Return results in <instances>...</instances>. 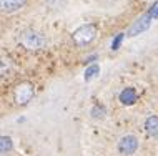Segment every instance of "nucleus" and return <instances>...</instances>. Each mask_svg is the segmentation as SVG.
<instances>
[{"label": "nucleus", "mask_w": 158, "mask_h": 156, "mask_svg": "<svg viewBox=\"0 0 158 156\" xmlns=\"http://www.w3.org/2000/svg\"><path fill=\"white\" fill-rule=\"evenodd\" d=\"M19 42L27 50H40L47 45V38L38 30H33V28L23 30L19 37Z\"/></svg>", "instance_id": "f257e3e1"}, {"label": "nucleus", "mask_w": 158, "mask_h": 156, "mask_svg": "<svg viewBox=\"0 0 158 156\" xmlns=\"http://www.w3.org/2000/svg\"><path fill=\"white\" fill-rule=\"evenodd\" d=\"M97 25L95 23H85L82 27H78L72 33V40L77 47H85V45L92 43L97 37Z\"/></svg>", "instance_id": "f03ea898"}, {"label": "nucleus", "mask_w": 158, "mask_h": 156, "mask_svg": "<svg viewBox=\"0 0 158 156\" xmlns=\"http://www.w3.org/2000/svg\"><path fill=\"white\" fill-rule=\"evenodd\" d=\"M156 5H158V2H155V3H153L150 10H148L145 15H142V17H140V18H138V20H136V22L133 23V25H131V27H130V30H128V37L140 35V33H143L145 30H148V28H150V25H152V20L155 18L153 15H155Z\"/></svg>", "instance_id": "7ed1b4c3"}, {"label": "nucleus", "mask_w": 158, "mask_h": 156, "mask_svg": "<svg viewBox=\"0 0 158 156\" xmlns=\"http://www.w3.org/2000/svg\"><path fill=\"white\" fill-rule=\"evenodd\" d=\"M33 95H35V90H33V85L28 82H23L20 85H17V88L14 90V100L19 106H23V105L30 103Z\"/></svg>", "instance_id": "20e7f679"}, {"label": "nucleus", "mask_w": 158, "mask_h": 156, "mask_svg": "<svg viewBox=\"0 0 158 156\" xmlns=\"http://www.w3.org/2000/svg\"><path fill=\"white\" fill-rule=\"evenodd\" d=\"M138 150V138L133 134H125L118 140V151L123 154H133Z\"/></svg>", "instance_id": "39448f33"}, {"label": "nucleus", "mask_w": 158, "mask_h": 156, "mask_svg": "<svg viewBox=\"0 0 158 156\" xmlns=\"http://www.w3.org/2000/svg\"><path fill=\"white\" fill-rule=\"evenodd\" d=\"M27 0H0V7H2L3 14H14V12L20 10Z\"/></svg>", "instance_id": "423d86ee"}, {"label": "nucleus", "mask_w": 158, "mask_h": 156, "mask_svg": "<svg viewBox=\"0 0 158 156\" xmlns=\"http://www.w3.org/2000/svg\"><path fill=\"white\" fill-rule=\"evenodd\" d=\"M120 102L123 105H127V106H131L135 102H136V98H138V95H136V90L133 86H127V88H123L122 90V93H120Z\"/></svg>", "instance_id": "0eeeda50"}, {"label": "nucleus", "mask_w": 158, "mask_h": 156, "mask_svg": "<svg viewBox=\"0 0 158 156\" xmlns=\"http://www.w3.org/2000/svg\"><path fill=\"white\" fill-rule=\"evenodd\" d=\"M145 130L150 136H158V116H150L145 121Z\"/></svg>", "instance_id": "6e6552de"}, {"label": "nucleus", "mask_w": 158, "mask_h": 156, "mask_svg": "<svg viewBox=\"0 0 158 156\" xmlns=\"http://www.w3.org/2000/svg\"><path fill=\"white\" fill-rule=\"evenodd\" d=\"M98 71H100V66H98L97 63L87 66V70H85V73H83V80H85V82H90L93 77H97V75H98Z\"/></svg>", "instance_id": "1a4fd4ad"}, {"label": "nucleus", "mask_w": 158, "mask_h": 156, "mask_svg": "<svg viewBox=\"0 0 158 156\" xmlns=\"http://www.w3.org/2000/svg\"><path fill=\"white\" fill-rule=\"evenodd\" d=\"M12 148H14V143L8 136H2V140H0V151H2V154H7L10 153Z\"/></svg>", "instance_id": "9d476101"}, {"label": "nucleus", "mask_w": 158, "mask_h": 156, "mask_svg": "<svg viewBox=\"0 0 158 156\" xmlns=\"http://www.w3.org/2000/svg\"><path fill=\"white\" fill-rule=\"evenodd\" d=\"M106 116V108L103 105H95V106L92 108V118H95V120H102V118Z\"/></svg>", "instance_id": "9b49d317"}, {"label": "nucleus", "mask_w": 158, "mask_h": 156, "mask_svg": "<svg viewBox=\"0 0 158 156\" xmlns=\"http://www.w3.org/2000/svg\"><path fill=\"white\" fill-rule=\"evenodd\" d=\"M68 0H45L47 7L50 8V10H62L63 7L67 5Z\"/></svg>", "instance_id": "f8f14e48"}, {"label": "nucleus", "mask_w": 158, "mask_h": 156, "mask_svg": "<svg viewBox=\"0 0 158 156\" xmlns=\"http://www.w3.org/2000/svg\"><path fill=\"white\" fill-rule=\"evenodd\" d=\"M123 38H125V33H118V35L113 38V42H112V50H118V48H120Z\"/></svg>", "instance_id": "ddd939ff"}, {"label": "nucleus", "mask_w": 158, "mask_h": 156, "mask_svg": "<svg viewBox=\"0 0 158 156\" xmlns=\"http://www.w3.org/2000/svg\"><path fill=\"white\" fill-rule=\"evenodd\" d=\"M8 73V62L7 58H2V77Z\"/></svg>", "instance_id": "4468645a"}, {"label": "nucleus", "mask_w": 158, "mask_h": 156, "mask_svg": "<svg viewBox=\"0 0 158 156\" xmlns=\"http://www.w3.org/2000/svg\"><path fill=\"white\" fill-rule=\"evenodd\" d=\"M95 58H98L97 55H92V57H88L87 60H85V65H88V63H90V62H93V60H95Z\"/></svg>", "instance_id": "2eb2a0df"}, {"label": "nucleus", "mask_w": 158, "mask_h": 156, "mask_svg": "<svg viewBox=\"0 0 158 156\" xmlns=\"http://www.w3.org/2000/svg\"><path fill=\"white\" fill-rule=\"evenodd\" d=\"M153 17H155V18H158V5H156V10H155V15H153Z\"/></svg>", "instance_id": "dca6fc26"}]
</instances>
